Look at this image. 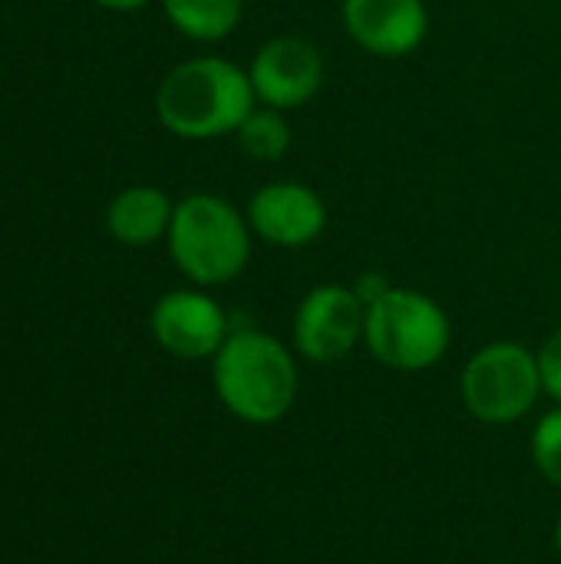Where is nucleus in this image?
Returning a JSON list of instances; mask_svg holds the SVG:
<instances>
[{
	"mask_svg": "<svg viewBox=\"0 0 561 564\" xmlns=\"http://www.w3.org/2000/svg\"><path fill=\"white\" fill-rule=\"evenodd\" d=\"M169 20L192 40L228 36L245 10V0H162Z\"/></svg>",
	"mask_w": 561,
	"mask_h": 564,
	"instance_id": "nucleus-12",
	"label": "nucleus"
},
{
	"mask_svg": "<svg viewBox=\"0 0 561 564\" xmlns=\"http://www.w3.org/2000/svg\"><path fill=\"white\" fill-rule=\"evenodd\" d=\"M255 96L271 109H298L304 106L324 79V59L314 43L301 36L268 40L248 69Z\"/></svg>",
	"mask_w": 561,
	"mask_h": 564,
	"instance_id": "nucleus-7",
	"label": "nucleus"
},
{
	"mask_svg": "<svg viewBox=\"0 0 561 564\" xmlns=\"http://www.w3.org/2000/svg\"><path fill=\"white\" fill-rule=\"evenodd\" d=\"M241 149L258 162H278L291 145V129L281 109H251V116L238 126Z\"/></svg>",
	"mask_w": 561,
	"mask_h": 564,
	"instance_id": "nucleus-13",
	"label": "nucleus"
},
{
	"mask_svg": "<svg viewBox=\"0 0 561 564\" xmlns=\"http://www.w3.org/2000/svg\"><path fill=\"white\" fill-rule=\"evenodd\" d=\"M155 340L185 360H202L222 350L228 340V321L222 307L195 291H172L152 311Z\"/></svg>",
	"mask_w": 561,
	"mask_h": 564,
	"instance_id": "nucleus-8",
	"label": "nucleus"
},
{
	"mask_svg": "<svg viewBox=\"0 0 561 564\" xmlns=\"http://www.w3.org/2000/svg\"><path fill=\"white\" fill-rule=\"evenodd\" d=\"M251 76L218 56H202L175 66L155 96L159 119L182 139H215L238 132L255 109Z\"/></svg>",
	"mask_w": 561,
	"mask_h": 564,
	"instance_id": "nucleus-1",
	"label": "nucleus"
},
{
	"mask_svg": "<svg viewBox=\"0 0 561 564\" xmlns=\"http://www.w3.org/2000/svg\"><path fill=\"white\" fill-rule=\"evenodd\" d=\"M172 202L149 185H132L126 192H119L109 205V231L116 241L122 245H152L155 238H162L172 225Z\"/></svg>",
	"mask_w": 561,
	"mask_h": 564,
	"instance_id": "nucleus-11",
	"label": "nucleus"
},
{
	"mask_svg": "<svg viewBox=\"0 0 561 564\" xmlns=\"http://www.w3.org/2000/svg\"><path fill=\"white\" fill-rule=\"evenodd\" d=\"M539 390V357L522 344H489L463 370L466 410L483 423H513L526 416Z\"/></svg>",
	"mask_w": 561,
	"mask_h": 564,
	"instance_id": "nucleus-5",
	"label": "nucleus"
},
{
	"mask_svg": "<svg viewBox=\"0 0 561 564\" xmlns=\"http://www.w3.org/2000/svg\"><path fill=\"white\" fill-rule=\"evenodd\" d=\"M248 221L251 228L281 248H301L311 245L324 225H327V212L317 192H311L308 185L298 182H274L265 185L251 205H248Z\"/></svg>",
	"mask_w": 561,
	"mask_h": 564,
	"instance_id": "nucleus-9",
	"label": "nucleus"
},
{
	"mask_svg": "<svg viewBox=\"0 0 561 564\" xmlns=\"http://www.w3.org/2000/svg\"><path fill=\"white\" fill-rule=\"evenodd\" d=\"M93 3L109 7V10H136V7H142V3H149V0H93Z\"/></svg>",
	"mask_w": 561,
	"mask_h": 564,
	"instance_id": "nucleus-16",
	"label": "nucleus"
},
{
	"mask_svg": "<svg viewBox=\"0 0 561 564\" xmlns=\"http://www.w3.org/2000/svg\"><path fill=\"white\" fill-rule=\"evenodd\" d=\"M532 456H536L542 476L561 486V410L549 413L539 423V430L532 436Z\"/></svg>",
	"mask_w": 561,
	"mask_h": 564,
	"instance_id": "nucleus-14",
	"label": "nucleus"
},
{
	"mask_svg": "<svg viewBox=\"0 0 561 564\" xmlns=\"http://www.w3.org/2000/svg\"><path fill=\"white\" fill-rule=\"evenodd\" d=\"M364 324H367V304L354 291L341 284H327L311 291L298 307L294 340L308 360L337 364L364 337Z\"/></svg>",
	"mask_w": 561,
	"mask_h": 564,
	"instance_id": "nucleus-6",
	"label": "nucleus"
},
{
	"mask_svg": "<svg viewBox=\"0 0 561 564\" xmlns=\"http://www.w3.org/2000/svg\"><path fill=\"white\" fill-rule=\"evenodd\" d=\"M175 264L198 284H225L248 264L251 238L245 218L215 195H192L175 205L169 225Z\"/></svg>",
	"mask_w": 561,
	"mask_h": 564,
	"instance_id": "nucleus-3",
	"label": "nucleus"
},
{
	"mask_svg": "<svg viewBox=\"0 0 561 564\" xmlns=\"http://www.w3.org/2000/svg\"><path fill=\"white\" fill-rule=\"evenodd\" d=\"M555 542H559V549H561V522H559V532H555Z\"/></svg>",
	"mask_w": 561,
	"mask_h": 564,
	"instance_id": "nucleus-17",
	"label": "nucleus"
},
{
	"mask_svg": "<svg viewBox=\"0 0 561 564\" xmlns=\"http://www.w3.org/2000/svg\"><path fill=\"white\" fill-rule=\"evenodd\" d=\"M364 340L387 367L427 370L450 347V321L436 301L407 288H390L367 307Z\"/></svg>",
	"mask_w": 561,
	"mask_h": 564,
	"instance_id": "nucleus-4",
	"label": "nucleus"
},
{
	"mask_svg": "<svg viewBox=\"0 0 561 564\" xmlns=\"http://www.w3.org/2000/svg\"><path fill=\"white\" fill-rule=\"evenodd\" d=\"M215 387L235 416L274 423L298 397V370L284 344L258 330H241L215 354Z\"/></svg>",
	"mask_w": 561,
	"mask_h": 564,
	"instance_id": "nucleus-2",
	"label": "nucleus"
},
{
	"mask_svg": "<svg viewBox=\"0 0 561 564\" xmlns=\"http://www.w3.org/2000/svg\"><path fill=\"white\" fill-rule=\"evenodd\" d=\"M347 33L377 56L413 53L430 26L423 0H344Z\"/></svg>",
	"mask_w": 561,
	"mask_h": 564,
	"instance_id": "nucleus-10",
	"label": "nucleus"
},
{
	"mask_svg": "<svg viewBox=\"0 0 561 564\" xmlns=\"http://www.w3.org/2000/svg\"><path fill=\"white\" fill-rule=\"evenodd\" d=\"M539 373H542V390L552 393L561 403V330L549 337V344L539 354Z\"/></svg>",
	"mask_w": 561,
	"mask_h": 564,
	"instance_id": "nucleus-15",
	"label": "nucleus"
}]
</instances>
